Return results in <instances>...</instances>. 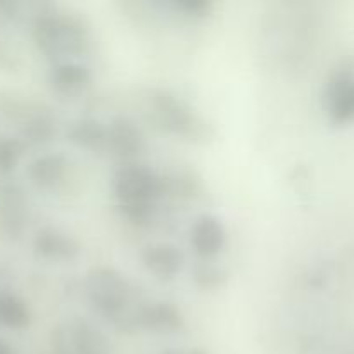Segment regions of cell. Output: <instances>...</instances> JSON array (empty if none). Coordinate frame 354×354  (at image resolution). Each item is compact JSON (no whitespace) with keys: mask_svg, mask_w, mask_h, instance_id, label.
<instances>
[{"mask_svg":"<svg viewBox=\"0 0 354 354\" xmlns=\"http://www.w3.org/2000/svg\"><path fill=\"white\" fill-rule=\"evenodd\" d=\"M55 349L57 354H111L107 339L85 322H75L59 332Z\"/></svg>","mask_w":354,"mask_h":354,"instance_id":"8992f818","label":"cell"},{"mask_svg":"<svg viewBox=\"0 0 354 354\" xmlns=\"http://www.w3.org/2000/svg\"><path fill=\"white\" fill-rule=\"evenodd\" d=\"M147 100L154 121L168 133L190 142H207L214 135L211 124L169 90H151Z\"/></svg>","mask_w":354,"mask_h":354,"instance_id":"3957f363","label":"cell"},{"mask_svg":"<svg viewBox=\"0 0 354 354\" xmlns=\"http://www.w3.org/2000/svg\"><path fill=\"white\" fill-rule=\"evenodd\" d=\"M227 242V232H225L223 223L216 216H201L190 230V244L194 251L203 258H213Z\"/></svg>","mask_w":354,"mask_h":354,"instance_id":"52a82bcc","label":"cell"},{"mask_svg":"<svg viewBox=\"0 0 354 354\" xmlns=\"http://www.w3.org/2000/svg\"><path fill=\"white\" fill-rule=\"evenodd\" d=\"M166 354H206V353H204V351H182V353L171 351V353H166Z\"/></svg>","mask_w":354,"mask_h":354,"instance_id":"e0dca14e","label":"cell"},{"mask_svg":"<svg viewBox=\"0 0 354 354\" xmlns=\"http://www.w3.org/2000/svg\"><path fill=\"white\" fill-rule=\"evenodd\" d=\"M118 204L128 220L144 223L151 218L158 197L165 192V182L144 165H124L113 178Z\"/></svg>","mask_w":354,"mask_h":354,"instance_id":"7a4b0ae2","label":"cell"},{"mask_svg":"<svg viewBox=\"0 0 354 354\" xmlns=\"http://www.w3.org/2000/svg\"><path fill=\"white\" fill-rule=\"evenodd\" d=\"M86 297L102 317L120 328L137 327L142 308H133V287L113 268L90 270L85 280Z\"/></svg>","mask_w":354,"mask_h":354,"instance_id":"6da1fadb","label":"cell"},{"mask_svg":"<svg viewBox=\"0 0 354 354\" xmlns=\"http://www.w3.org/2000/svg\"><path fill=\"white\" fill-rule=\"evenodd\" d=\"M196 282L197 286H201L203 289H213V287H218L221 286V282H223L227 277H225V273L221 272L220 268H216V266H211V265H201L199 268H196Z\"/></svg>","mask_w":354,"mask_h":354,"instance_id":"9a60e30c","label":"cell"},{"mask_svg":"<svg viewBox=\"0 0 354 354\" xmlns=\"http://www.w3.org/2000/svg\"><path fill=\"white\" fill-rule=\"evenodd\" d=\"M169 6L183 12L185 16L194 17H203L211 10V3L204 2V0H183V2H171Z\"/></svg>","mask_w":354,"mask_h":354,"instance_id":"2e32d148","label":"cell"},{"mask_svg":"<svg viewBox=\"0 0 354 354\" xmlns=\"http://www.w3.org/2000/svg\"><path fill=\"white\" fill-rule=\"evenodd\" d=\"M145 268L161 280H171L180 273L183 266V254L171 244H152L142 252Z\"/></svg>","mask_w":354,"mask_h":354,"instance_id":"9c48e42d","label":"cell"},{"mask_svg":"<svg viewBox=\"0 0 354 354\" xmlns=\"http://www.w3.org/2000/svg\"><path fill=\"white\" fill-rule=\"evenodd\" d=\"M52 83L62 93H78L90 83V73L78 62H64L52 73Z\"/></svg>","mask_w":354,"mask_h":354,"instance_id":"8fae6325","label":"cell"},{"mask_svg":"<svg viewBox=\"0 0 354 354\" xmlns=\"http://www.w3.org/2000/svg\"><path fill=\"white\" fill-rule=\"evenodd\" d=\"M64 176V161L59 156H50L41 161H38V176L41 183L45 185H54V183L61 182Z\"/></svg>","mask_w":354,"mask_h":354,"instance_id":"5bb4252c","label":"cell"},{"mask_svg":"<svg viewBox=\"0 0 354 354\" xmlns=\"http://www.w3.org/2000/svg\"><path fill=\"white\" fill-rule=\"evenodd\" d=\"M324 107L334 124L354 121V61L332 73L325 85Z\"/></svg>","mask_w":354,"mask_h":354,"instance_id":"5b68a950","label":"cell"},{"mask_svg":"<svg viewBox=\"0 0 354 354\" xmlns=\"http://www.w3.org/2000/svg\"><path fill=\"white\" fill-rule=\"evenodd\" d=\"M71 140L86 149H100L107 145V128L97 121H80L71 131Z\"/></svg>","mask_w":354,"mask_h":354,"instance_id":"4fadbf2b","label":"cell"},{"mask_svg":"<svg viewBox=\"0 0 354 354\" xmlns=\"http://www.w3.org/2000/svg\"><path fill=\"white\" fill-rule=\"evenodd\" d=\"M38 41L52 57H78L90 47L88 28L73 16H54L38 26Z\"/></svg>","mask_w":354,"mask_h":354,"instance_id":"277c9868","label":"cell"},{"mask_svg":"<svg viewBox=\"0 0 354 354\" xmlns=\"http://www.w3.org/2000/svg\"><path fill=\"white\" fill-rule=\"evenodd\" d=\"M138 325L158 332H176L182 328L183 320L180 311L169 303H154L142 308Z\"/></svg>","mask_w":354,"mask_h":354,"instance_id":"30bf717a","label":"cell"},{"mask_svg":"<svg viewBox=\"0 0 354 354\" xmlns=\"http://www.w3.org/2000/svg\"><path fill=\"white\" fill-rule=\"evenodd\" d=\"M38 242H40L41 252L47 254L48 258L73 259L80 254V244L76 242V239L69 237L68 234H62V232H47L41 235V239H38Z\"/></svg>","mask_w":354,"mask_h":354,"instance_id":"7c38bea8","label":"cell"},{"mask_svg":"<svg viewBox=\"0 0 354 354\" xmlns=\"http://www.w3.org/2000/svg\"><path fill=\"white\" fill-rule=\"evenodd\" d=\"M107 145L120 158L131 159L144 151V135L131 120L118 118L107 127Z\"/></svg>","mask_w":354,"mask_h":354,"instance_id":"ba28073f","label":"cell"}]
</instances>
